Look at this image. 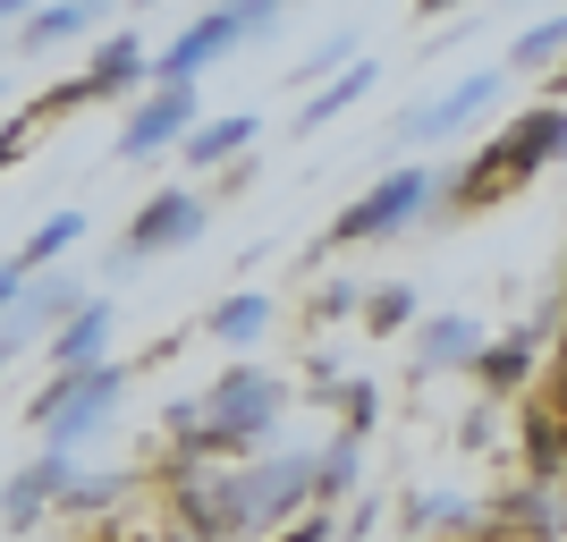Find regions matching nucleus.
<instances>
[{
    "label": "nucleus",
    "instance_id": "obj_10",
    "mask_svg": "<svg viewBox=\"0 0 567 542\" xmlns=\"http://www.w3.org/2000/svg\"><path fill=\"white\" fill-rule=\"evenodd\" d=\"M69 492H76V483H69V467H60V458H43L34 474H18V483H9V500H0V518H9V525H25L34 509H43V500H69Z\"/></svg>",
    "mask_w": 567,
    "mask_h": 542
},
{
    "label": "nucleus",
    "instance_id": "obj_13",
    "mask_svg": "<svg viewBox=\"0 0 567 542\" xmlns=\"http://www.w3.org/2000/svg\"><path fill=\"white\" fill-rule=\"evenodd\" d=\"M144 76V51H136V34H118V43H102L94 51V69H85V94H111V85H136Z\"/></svg>",
    "mask_w": 567,
    "mask_h": 542
},
{
    "label": "nucleus",
    "instance_id": "obj_17",
    "mask_svg": "<svg viewBox=\"0 0 567 542\" xmlns=\"http://www.w3.org/2000/svg\"><path fill=\"white\" fill-rule=\"evenodd\" d=\"M364 85H373V60H355V69H348V76H339V85H331V94L313 102V127H322V119H331V111H348V102L364 94Z\"/></svg>",
    "mask_w": 567,
    "mask_h": 542
},
{
    "label": "nucleus",
    "instance_id": "obj_11",
    "mask_svg": "<svg viewBox=\"0 0 567 542\" xmlns=\"http://www.w3.org/2000/svg\"><path fill=\"white\" fill-rule=\"evenodd\" d=\"M255 136H262L255 119H213V127H195V136H187V153H195V170H213V162H237Z\"/></svg>",
    "mask_w": 567,
    "mask_h": 542
},
{
    "label": "nucleus",
    "instance_id": "obj_12",
    "mask_svg": "<svg viewBox=\"0 0 567 542\" xmlns=\"http://www.w3.org/2000/svg\"><path fill=\"white\" fill-rule=\"evenodd\" d=\"M262 330H271V297H255V288H246V297H229V306L213 314V339H229V348H255Z\"/></svg>",
    "mask_w": 567,
    "mask_h": 542
},
{
    "label": "nucleus",
    "instance_id": "obj_4",
    "mask_svg": "<svg viewBox=\"0 0 567 542\" xmlns=\"http://www.w3.org/2000/svg\"><path fill=\"white\" fill-rule=\"evenodd\" d=\"M424 195H432V178H424V170H399V178H381V187L364 195V204H348V213H339V246L406 229V221L424 213Z\"/></svg>",
    "mask_w": 567,
    "mask_h": 542
},
{
    "label": "nucleus",
    "instance_id": "obj_3",
    "mask_svg": "<svg viewBox=\"0 0 567 542\" xmlns=\"http://www.w3.org/2000/svg\"><path fill=\"white\" fill-rule=\"evenodd\" d=\"M111 399H118V374L102 365V374H76V381H51V407H43V432H51V458L69 441H85V432L111 425Z\"/></svg>",
    "mask_w": 567,
    "mask_h": 542
},
{
    "label": "nucleus",
    "instance_id": "obj_18",
    "mask_svg": "<svg viewBox=\"0 0 567 542\" xmlns=\"http://www.w3.org/2000/svg\"><path fill=\"white\" fill-rule=\"evenodd\" d=\"M25 288H34V272H25V263L9 255V263H0V323L18 314V297H25Z\"/></svg>",
    "mask_w": 567,
    "mask_h": 542
},
{
    "label": "nucleus",
    "instance_id": "obj_1",
    "mask_svg": "<svg viewBox=\"0 0 567 542\" xmlns=\"http://www.w3.org/2000/svg\"><path fill=\"white\" fill-rule=\"evenodd\" d=\"M550 153H567V111H534V119H517L508 136L483 153V162L466 170V204H492L508 178H525V170H543Z\"/></svg>",
    "mask_w": 567,
    "mask_h": 542
},
{
    "label": "nucleus",
    "instance_id": "obj_7",
    "mask_svg": "<svg viewBox=\"0 0 567 542\" xmlns=\"http://www.w3.org/2000/svg\"><path fill=\"white\" fill-rule=\"evenodd\" d=\"M187 119H195V85H162V94H153L127 127H118V153H127V162L162 153V144H178V127H187Z\"/></svg>",
    "mask_w": 567,
    "mask_h": 542
},
{
    "label": "nucleus",
    "instance_id": "obj_9",
    "mask_svg": "<svg viewBox=\"0 0 567 542\" xmlns=\"http://www.w3.org/2000/svg\"><path fill=\"white\" fill-rule=\"evenodd\" d=\"M492 94H499V76H466V85H450L441 102H424V111L406 119V136H457V127H466Z\"/></svg>",
    "mask_w": 567,
    "mask_h": 542
},
{
    "label": "nucleus",
    "instance_id": "obj_19",
    "mask_svg": "<svg viewBox=\"0 0 567 542\" xmlns=\"http://www.w3.org/2000/svg\"><path fill=\"white\" fill-rule=\"evenodd\" d=\"M348 483H355V449H331L322 474H313V492H348Z\"/></svg>",
    "mask_w": 567,
    "mask_h": 542
},
{
    "label": "nucleus",
    "instance_id": "obj_16",
    "mask_svg": "<svg viewBox=\"0 0 567 542\" xmlns=\"http://www.w3.org/2000/svg\"><path fill=\"white\" fill-rule=\"evenodd\" d=\"M457 356H474V323H432L424 365H457Z\"/></svg>",
    "mask_w": 567,
    "mask_h": 542
},
{
    "label": "nucleus",
    "instance_id": "obj_5",
    "mask_svg": "<svg viewBox=\"0 0 567 542\" xmlns=\"http://www.w3.org/2000/svg\"><path fill=\"white\" fill-rule=\"evenodd\" d=\"M271 416H280V390L262 374H229L213 390V407H204V441H255Z\"/></svg>",
    "mask_w": 567,
    "mask_h": 542
},
{
    "label": "nucleus",
    "instance_id": "obj_2",
    "mask_svg": "<svg viewBox=\"0 0 567 542\" xmlns=\"http://www.w3.org/2000/svg\"><path fill=\"white\" fill-rule=\"evenodd\" d=\"M262 25H280V9H213L204 25H187V34H178V43L153 60V76H162V85H195L213 51H229L237 34H262Z\"/></svg>",
    "mask_w": 567,
    "mask_h": 542
},
{
    "label": "nucleus",
    "instance_id": "obj_6",
    "mask_svg": "<svg viewBox=\"0 0 567 542\" xmlns=\"http://www.w3.org/2000/svg\"><path fill=\"white\" fill-rule=\"evenodd\" d=\"M195 229H204V204H195V195H153V204L127 221V255L118 263H153V255H169V246H195Z\"/></svg>",
    "mask_w": 567,
    "mask_h": 542
},
{
    "label": "nucleus",
    "instance_id": "obj_21",
    "mask_svg": "<svg viewBox=\"0 0 567 542\" xmlns=\"http://www.w3.org/2000/svg\"><path fill=\"white\" fill-rule=\"evenodd\" d=\"M0 365H9V356H0Z\"/></svg>",
    "mask_w": 567,
    "mask_h": 542
},
{
    "label": "nucleus",
    "instance_id": "obj_8",
    "mask_svg": "<svg viewBox=\"0 0 567 542\" xmlns=\"http://www.w3.org/2000/svg\"><path fill=\"white\" fill-rule=\"evenodd\" d=\"M102 339H111V306H85V314H69L60 323V339H51V365H60V381H76V374H102Z\"/></svg>",
    "mask_w": 567,
    "mask_h": 542
},
{
    "label": "nucleus",
    "instance_id": "obj_20",
    "mask_svg": "<svg viewBox=\"0 0 567 542\" xmlns=\"http://www.w3.org/2000/svg\"><path fill=\"white\" fill-rule=\"evenodd\" d=\"M559 43H567V18H550L543 34H525V43H517V60H525V69H534V60H550V51H559Z\"/></svg>",
    "mask_w": 567,
    "mask_h": 542
},
{
    "label": "nucleus",
    "instance_id": "obj_15",
    "mask_svg": "<svg viewBox=\"0 0 567 542\" xmlns=\"http://www.w3.org/2000/svg\"><path fill=\"white\" fill-rule=\"evenodd\" d=\"M85 25H94V9H34L25 34H34V43H69V34H85Z\"/></svg>",
    "mask_w": 567,
    "mask_h": 542
},
{
    "label": "nucleus",
    "instance_id": "obj_14",
    "mask_svg": "<svg viewBox=\"0 0 567 542\" xmlns=\"http://www.w3.org/2000/svg\"><path fill=\"white\" fill-rule=\"evenodd\" d=\"M76 237H85V213H51L43 229H34V237H25V246H18V263H25V272H34V263H51V255H69Z\"/></svg>",
    "mask_w": 567,
    "mask_h": 542
}]
</instances>
